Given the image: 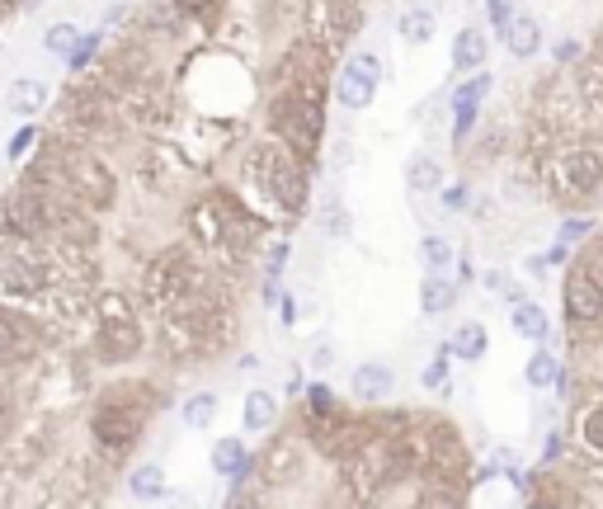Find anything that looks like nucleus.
<instances>
[{"label":"nucleus","mask_w":603,"mask_h":509,"mask_svg":"<svg viewBox=\"0 0 603 509\" xmlns=\"http://www.w3.org/2000/svg\"><path fill=\"white\" fill-rule=\"evenodd\" d=\"M241 180L251 189H260V194L274 208H283V213H302V208H307V194H311V170L302 166L283 142H274V137H260V142L245 147Z\"/></svg>","instance_id":"obj_1"},{"label":"nucleus","mask_w":603,"mask_h":509,"mask_svg":"<svg viewBox=\"0 0 603 509\" xmlns=\"http://www.w3.org/2000/svg\"><path fill=\"white\" fill-rule=\"evenodd\" d=\"M151 420V392L147 388H133V382H118L95 401V415H91V434H95V448L104 453L109 463H118L128 448H137L141 430Z\"/></svg>","instance_id":"obj_2"},{"label":"nucleus","mask_w":603,"mask_h":509,"mask_svg":"<svg viewBox=\"0 0 603 509\" xmlns=\"http://www.w3.org/2000/svg\"><path fill=\"white\" fill-rule=\"evenodd\" d=\"M269 132L274 142H283L302 166H316L321 161V137H326V104H311V99H297L288 91H274L269 99Z\"/></svg>","instance_id":"obj_3"},{"label":"nucleus","mask_w":603,"mask_h":509,"mask_svg":"<svg viewBox=\"0 0 603 509\" xmlns=\"http://www.w3.org/2000/svg\"><path fill=\"white\" fill-rule=\"evenodd\" d=\"M57 174L66 184V194L76 199L81 208H109L118 194V180L114 170L99 161L95 151H81V147H66L57 142Z\"/></svg>","instance_id":"obj_4"},{"label":"nucleus","mask_w":603,"mask_h":509,"mask_svg":"<svg viewBox=\"0 0 603 509\" xmlns=\"http://www.w3.org/2000/svg\"><path fill=\"white\" fill-rule=\"evenodd\" d=\"M141 349L137 311L123 293H99L95 297V354L104 363H123Z\"/></svg>","instance_id":"obj_5"},{"label":"nucleus","mask_w":603,"mask_h":509,"mask_svg":"<svg viewBox=\"0 0 603 509\" xmlns=\"http://www.w3.org/2000/svg\"><path fill=\"white\" fill-rule=\"evenodd\" d=\"M547 189L557 203H584L603 189V156L594 147H571L547 166Z\"/></svg>","instance_id":"obj_6"},{"label":"nucleus","mask_w":603,"mask_h":509,"mask_svg":"<svg viewBox=\"0 0 603 509\" xmlns=\"http://www.w3.org/2000/svg\"><path fill=\"white\" fill-rule=\"evenodd\" d=\"M0 218H6L10 236H24V241L52 236V199L39 184H14L6 194V203H0Z\"/></svg>","instance_id":"obj_7"},{"label":"nucleus","mask_w":603,"mask_h":509,"mask_svg":"<svg viewBox=\"0 0 603 509\" xmlns=\"http://www.w3.org/2000/svg\"><path fill=\"white\" fill-rule=\"evenodd\" d=\"M378 85H382V57L372 47H359L340 66V76H335V104H345L349 114H359L378 99Z\"/></svg>","instance_id":"obj_8"},{"label":"nucleus","mask_w":603,"mask_h":509,"mask_svg":"<svg viewBox=\"0 0 603 509\" xmlns=\"http://www.w3.org/2000/svg\"><path fill=\"white\" fill-rule=\"evenodd\" d=\"M57 118L66 132L95 137V128H104V123L114 118V95L104 91V85H71L57 104Z\"/></svg>","instance_id":"obj_9"},{"label":"nucleus","mask_w":603,"mask_h":509,"mask_svg":"<svg viewBox=\"0 0 603 509\" xmlns=\"http://www.w3.org/2000/svg\"><path fill=\"white\" fill-rule=\"evenodd\" d=\"M307 444L330 453V458H349V453L359 448V420H349L340 406L307 411Z\"/></svg>","instance_id":"obj_10"},{"label":"nucleus","mask_w":603,"mask_h":509,"mask_svg":"<svg viewBox=\"0 0 603 509\" xmlns=\"http://www.w3.org/2000/svg\"><path fill=\"white\" fill-rule=\"evenodd\" d=\"M47 293V269L29 255H6L0 259V297L6 303H33Z\"/></svg>","instance_id":"obj_11"},{"label":"nucleus","mask_w":603,"mask_h":509,"mask_svg":"<svg viewBox=\"0 0 603 509\" xmlns=\"http://www.w3.org/2000/svg\"><path fill=\"white\" fill-rule=\"evenodd\" d=\"M561 303H565L571 326H594L603 316V284L590 269H571L565 274V288H561Z\"/></svg>","instance_id":"obj_12"},{"label":"nucleus","mask_w":603,"mask_h":509,"mask_svg":"<svg viewBox=\"0 0 603 509\" xmlns=\"http://www.w3.org/2000/svg\"><path fill=\"white\" fill-rule=\"evenodd\" d=\"M349 388H353V396H359L363 406H382V401L396 392V368L387 359H368V363L353 368Z\"/></svg>","instance_id":"obj_13"},{"label":"nucleus","mask_w":603,"mask_h":509,"mask_svg":"<svg viewBox=\"0 0 603 509\" xmlns=\"http://www.w3.org/2000/svg\"><path fill=\"white\" fill-rule=\"evenodd\" d=\"M486 95H490V72H472V81H463L453 91V142H467L476 109H482Z\"/></svg>","instance_id":"obj_14"},{"label":"nucleus","mask_w":603,"mask_h":509,"mask_svg":"<svg viewBox=\"0 0 603 509\" xmlns=\"http://www.w3.org/2000/svg\"><path fill=\"white\" fill-rule=\"evenodd\" d=\"M52 104V95H47V85L39 81V76H20V81H10L6 85V109L14 114V118H39L43 109Z\"/></svg>","instance_id":"obj_15"},{"label":"nucleus","mask_w":603,"mask_h":509,"mask_svg":"<svg viewBox=\"0 0 603 509\" xmlns=\"http://www.w3.org/2000/svg\"><path fill=\"white\" fill-rule=\"evenodd\" d=\"M486 57H490V39H486V29H476V24L457 29V39H453V72H463V76L486 72Z\"/></svg>","instance_id":"obj_16"},{"label":"nucleus","mask_w":603,"mask_h":509,"mask_svg":"<svg viewBox=\"0 0 603 509\" xmlns=\"http://www.w3.org/2000/svg\"><path fill=\"white\" fill-rule=\"evenodd\" d=\"M500 43L514 62H528V57H538V47H542V24L533 20V14H514V20L505 24L500 33Z\"/></svg>","instance_id":"obj_17"},{"label":"nucleus","mask_w":603,"mask_h":509,"mask_svg":"<svg viewBox=\"0 0 603 509\" xmlns=\"http://www.w3.org/2000/svg\"><path fill=\"white\" fill-rule=\"evenodd\" d=\"M302 477V444H293V438H278V444L264 453V481H297Z\"/></svg>","instance_id":"obj_18"},{"label":"nucleus","mask_w":603,"mask_h":509,"mask_svg":"<svg viewBox=\"0 0 603 509\" xmlns=\"http://www.w3.org/2000/svg\"><path fill=\"white\" fill-rule=\"evenodd\" d=\"M434 33H438V14L430 6H411V10L396 14V39L401 43L424 47V43H434Z\"/></svg>","instance_id":"obj_19"},{"label":"nucleus","mask_w":603,"mask_h":509,"mask_svg":"<svg viewBox=\"0 0 603 509\" xmlns=\"http://www.w3.org/2000/svg\"><path fill=\"white\" fill-rule=\"evenodd\" d=\"M278 425V396L274 392H245V406H241V430L245 434H264V430H274Z\"/></svg>","instance_id":"obj_20"},{"label":"nucleus","mask_w":603,"mask_h":509,"mask_svg":"<svg viewBox=\"0 0 603 509\" xmlns=\"http://www.w3.org/2000/svg\"><path fill=\"white\" fill-rule=\"evenodd\" d=\"M509 330L514 336H523V340H533V344H547V336H552V321H547V307L538 303H514L509 307Z\"/></svg>","instance_id":"obj_21"},{"label":"nucleus","mask_w":603,"mask_h":509,"mask_svg":"<svg viewBox=\"0 0 603 509\" xmlns=\"http://www.w3.org/2000/svg\"><path fill=\"white\" fill-rule=\"evenodd\" d=\"M405 189H411V194H438L443 189V161L434 151H420L405 161Z\"/></svg>","instance_id":"obj_22"},{"label":"nucleus","mask_w":603,"mask_h":509,"mask_svg":"<svg viewBox=\"0 0 603 509\" xmlns=\"http://www.w3.org/2000/svg\"><path fill=\"white\" fill-rule=\"evenodd\" d=\"M486 349H490V336H486V326H482V321H463V326H453V336H448V359L476 363V359H486Z\"/></svg>","instance_id":"obj_23"},{"label":"nucleus","mask_w":603,"mask_h":509,"mask_svg":"<svg viewBox=\"0 0 603 509\" xmlns=\"http://www.w3.org/2000/svg\"><path fill=\"white\" fill-rule=\"evenodd\" d=\"M29 344H33V330L20 311H10V307H0V359H24L29 354Z\"/></svg>","instance_id":"obj_24"},{"label":"nucleus","mask_w":603,"mask_h":509,"mask_svg":"<svg viewBox=\"0 0 603 509\" xmlns=\"http://www.w3.org/2000/svg\"><path fill=\"white\" fill-rule=\"evenodd\" d=\"M457 284L448 274H424V288H420V311L424 316H443V311H453L457 307Z\"/></svg>","instance_id":"obj_25"},{"label":"nucleus","mask_w":603,"mask_h":509,"mask_svg":"<svg viewBox=\"0 0 603 509\" xmlns=\"http://www.w3.org/2000/svg\"><path fill=\"white\" fill-rule=\"evenodd\" d=\"M251 467L255 463H251V453H245L241 438H222V444L212 448V471L226 477V481H245V471H251Z\"/></svg>","instance_id":"obj_26"},{"label":"nucleus","mask_w":603,"mask_h":509,"mask_svg":"<svg viewBox=\"0 0 603 509\" xmlns=\"http://www.w3.org/2000/svg\"><path fill=\"white\" fill-rule=\"evenodd\" d=\"M166 490H170L166 486V471L156 467V463H141V467L128 471V496L133 500H147L151 505V500H166Z\"/></svg>","instance_id":"obj_27"},{"label":"nucleus","mask_w":603,"mask_h":509,"mask_svg":"<svg viewBox=\"0 0 603 509\" xmlns=\"http://www.w3.org/2000/svg\"><path fill=\"white\" fill-rule=\"evenodd\" d=\"M523 378H528V388H552V382L561 378V363H557V354L547 344H538L533 349V359H528V368H523Z\"/></svg>","instance_id":"obj_28"},{"label":"nucleus","mask_w":603,"mask_h":509,"mask_svg":"<svg viewBox=\"0 0 603 509\" xmlns=\"http://www.w3.org/2000/svg\"><path fill=\"white\" fill-rule=\"evenodd\" d=\"M420 259H424V274H448V265H453V241L438 236V232H430V236L420 241Z\"/></svg>","instance_id":"obj_29"},{"label":"nucleus","mask_w":603,"mask_h":509,"mask_svg":"<svg viewBox=\"0 0 603 509\" xmlns=\"http://www.w3.org/2000/svg\"><path fill=\"white\" fill-rule=\"evenodd\" d=\"M180 415H184L189 430H208L212 420H218V392H193Z\"/></svg>","instance_id":"obj_30"},{"label":"nucleus","mask_w":603,"mask_h":509,"mask_svg":"<svg viewBox=\"0 0 603 509\" xmlns=\"http://www.w3.org/2000/svg\"><path fill=\"white\" fill-rule=\"evenodd\" d=\"M76 43H81V29L71 20H57V24L43 29V47L52 52V57H71V47H76Z\"/></svg>","instance_id":"obj_31"},{"label":"nucleus","mask_w":603,"mask_h":509,"mask_svg":"<svg viewBox=\"0 0 603 509\" xmlns=\"http://www.w3.org/2000/svg\"><path fill=\"white\" fill-rule=\"evenodd\" d=\"M99 47H104V29L81 33V43L71 47V57H66V62H71V72H76V76H81V72H91V62H95V52H99Z\"/></svg>","instance_id":"obj_32"},{"label":"nucleus","mask_w":603,"mask_h":509,"mask_svg":"<svg viewBox=\"0 0 603 509\" xmlns=\"http://www.w3.org/2000/svg\"><path fill=\"white\" fill-rule=\"evenodd\" d=\"M321 232L326 236H345L349 232V213H345L340 194H326V203H321Z\"/></svg>","instance_id":"obj_33"},{"label":"nucleus","mask_w":603,"mask_h":509,"mask_svg":"<svg viewBox=\"0 0 603 509\" xmlns=\"http://www.w3.org/2000/svg\"><path fill=\"white\" fill-rule=\"evenodd\" d=\"M420 382H424L430 392H443V388H448V349H438V354H434L430 363H424Z\"/></svg>","instance_id":"obj_34"},{"label":"nucleus","mask_w":603,"mask_h":509,"mask_svg":"<svg viewBox=\"0 0 603 509\" xmlns=\"http://www.w3.org/2000/svg\"><path fill=\"white\" fill-rule=\"evenodd\" d=\"M580 438H584V444H590L594 453H603V406H594V411L580 415Z\"/></svg>","instance_id":"obj_35"},{"label":"nucleus","mask_w":603,"mask_h":509,"mask_svg":"<svg viewBox=\"0 0 603 509\" xmlns=\"http://www.w3.org/2000/svg\"><path fill=\"white\" fill-rule=\"evenodd\" d=\"M33 147H39V128H33V123H24V128L10 137V161H20V156H29Z\"/></svg>","instance_id":"obj_36"},{"label":"nucleus","mask_w":603,"mask_h":509,"mask_svg":"<svg viewBox=\"0 0 603 509\" xmlns=\"http://www.w3.org/2000/svg\"><path fill=\"white\" fill-rule=\"evenodd\" d=\"M174 10L184 14V20H208L212 10H218V0H170Z\"/></svg>","instance_id":"obj_37"},{"label":"nucleus","mask_w":603,"mask_h":509,"mask_svg":"<svg viewBox=\"0 0 603 509\" xmlns=\"http://www.w3.org/2000/svg\"><path fill=\"white\" fill-rule=\"evenodd\" d=\"M335 406V392L326 388V382H311L307 388V411H330Z\"/></svg>","instance_id":"obj_38"},{"label":"nucleus","mask_w":603,"mask_h":509,"mask_svg":"<svg viewBox=\"0 0 603 509\" xmlns=\"http://www.w3.org/2000/svg\"><path fill=\"white\" fill-rule=\"evenodd\" d=\"M509 20H514V6H509V0H490V24L505 33V24H509Z\"/></svg>","instance_id":"obj_39"},{"label":"nucleus","mask_w":603,"mask_h":509,"mask_svg":"<svg viewBox=\"0 0 603 509\" xmlns=\"http://www.w3.org/2000/svg\"><path fill=\"white\" fill-rule=\"evenodd\" d=\"M590 232H594V222H590V218H584V222L575 218V222H565V226H561V236H565V241H584Z\"/></svg>","instance_id":"obj_40"},{"label":"nucleus","mask_w":603,"mask_h":509,"mask_svg":"<svg viewBox=\"0 0 603 509\" xmlns=\"http://www.w3.org/2000/svg\"><path fill=\"white\" fill-rule=\"evenodd\" d=\"M330 363H335V344H316L311 349V368H316V373H326Z\"/></svg>","instance_id":"obj_41"},{"label":"nucleus","mask_w":603,"mask_h":509,"mask_svg":"<svg viewBox=\"0 0 603 509\" xmlns=\"http://www.w3.org/2000/svg\"><path fill=\"white\" fill-rule=\"evenodd\" d=\"M580 57V43H561L557 47V62H575Z\"/></svg>","instance_id":"obj_42"},{"label":"nucleus","mask_w":603,"mask_h":509,"mask_svg":"<svg viewBox=\"0 0 603 509\" xmlns=\"http://www.w3.org/2000/svg\"><path fill=\"white\" fill-rule=\"evenodd\" d=\"M6 415H10V392L0 388V420H6Z\"/></svg>","instance_id":"obj_43"},{"label":"nucleus","mask_w":603,"mask_h":509,"mask_svg":"<svg viewBox=\"0 0 603 509\" xmlns=\"http://www.w3.org/2000/svg\"><path fill=\"white\" fill-rule=\"evenodd\" d=\"M528 509H561V505H557V500H533Z\"/></svg>","instance_id":"obj_44"}]
</instances>
